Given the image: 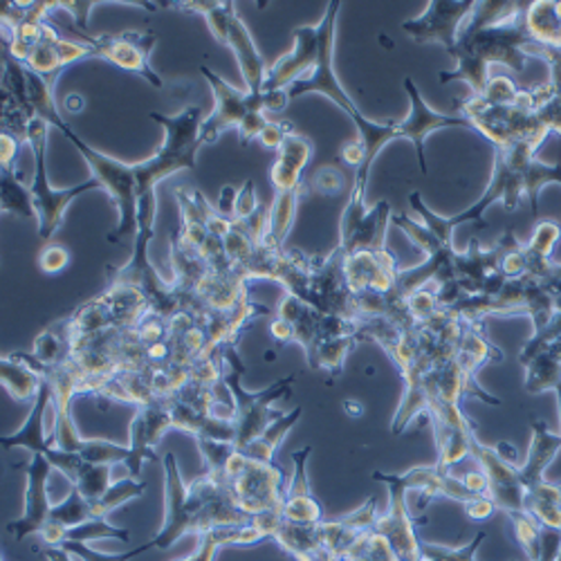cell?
Masks as SVG:
<instances>
[{
    "label": "cell",
    "instance_id": "obj_1",
    "mask_svg": "<svg viewBox=\"0 0 561 561\" xmlns=\"http://www.w3.org/2000/svg\"><path fill=\"white\" fill-rule=\"evenodd\" d=\"M530 3L514 0H488L477 3L472 16L465 21L456 48L454 70L440 72V83L465 81L472 95H483L490 83V66L503 64L514 72H524L535 38L526 25Z\"/></svg>",
    "mask_w": 561,
    "mask_h": 561
},
{
    "label": "cell",
    "instance_id": "obj_2",
    "mask_svg": "<svg viewBox=\"0 0 561 561\" xmlns=\"http://www.w3.org/2000/svg\"><path fill=\"white\" fill-rule=\"evenodd\" d=\"M164 524L151 539L153 548L169 550L184 535H205L227 526H250L254 519L231 494L227 479L203 474L184 485L173 454L164 456Z\"/></svg>",
    "mask_w": 561,
    "mask_h": 561
},
{
    "label": "cell",
    "instance_id": "obj_3",
    "mask_svg": "<svg viewBox=\"0 0 561 561\" xmlns=\"http://www.w3.org/2000/svg\"><path fill=\"white\" fill-rule=\"evenodd\" d=\"M149 117L164 128V145L149 160L133 164L139 198L156 192V186L173 173L196 169V156L203 147L201 128L207 119L201 106H186L178 115L149 113Z\"/></svg>",
    "mask_w": 561,
    "mask_h": 561
},
{
    "label": "cell",
    "instance_id": "obj_4",
    "mask_svg": "<svg viewBox=\"0 0 561 561\" xmlns=\"http://www.w3.org/2000/svg\"><path fill=\"white\" fill-rule=\"evenodd\" d=\"M45 122H48L53 128L61 130L68 142L81 153V158L88 162L92 178H98L104 186V192L111 196V201L117 207L119 222L117 227L108 233L111 243H119L122 239L133 237L137 231V180H135V169L133 164H126L113 156H106L98 149H92L81 135H77L70 124L64 119V115L57 111V104L53 108L45 111L41 115Z\"/></svg>",
    "mask_w": 561,
    "mask_h": 561
},
{
    "label": "cell",
    "instance_id": "obj_5",
    "mask_svg": "<svg viewBox=\"0 0 561 561\" xmlns=\"http://www.w3.org/2000/svg\"><path fill=\"white\" fill-rule=\"evenodd\" d=\"M342 3L337 0H331L329 8H325V14L319 23V57L317 64L312 68V72L297 81L295 85H290L286 92L290 102L308 95V92H319V95L329 98L337 108H342L351 122L357 128V137L362 139L364 151L368 153V149L373 147V139H376L378 130H380V122H373L368 117H364L359 113V108L355 106V102L351 100V95L346 92V88L340 83L337 72H335V30H337V16H340Z\"/></svg>",
    "mask_w": 561,
    "mask_h": 561
},
{
    "label": "cell",
    "instance_id": "obj_6",
    "mask_svg": "<svg viewBox=\"0 0 561 561\" xmlns=\"http://www.w3.org/2000/svg\"><path fill=\"white\" fill-rule=\"evenodd\" d=\"M239 342H231L222 346V362H225V385L229 387L233 400H237V449L243 451L250 443H254L276 417L284 415V411H274L272 404L280 398H288L293 385L297 380V373H290L288 378H280L263 391H248L243 387V376L248 366L239 353Z\"/></svg>",
    "mask_w": 561,
    "mask_h": 561
},
{
    "label": "cell",
    "instance_id": "obj_7",
    "mask_svg": "<svg viewBox=\"0 0 561 561\" xmlns=\"http://www.w3.org/2000/svg\"><path fill=\"white\" fill-rule=\"evenodd\" d=\"M48 133L50 124L43 117H34L27 126V145L34 153V178H32V198L34 207L38 211V237L43 241H50L57 229L64 225V214L68 205L88 194V192H98L104 190L102 182L98 178H90L81 184H72L70 190H55L48 180V167H45V156H48Z\"/></svg>",
    "mask_w": 561,
    "mask_h": 561
},
{
    "label": "cell",
    "instance_id": "obj_8",
    "mask_svg": "<svg viewBox=\"0 0 561 561\" xmlns=\"http://www.w3.org/2000/svg\"><path fill=\"white\" fill-rule=\"evenodd\" d=\"M227 483L239 507L250 517L278 510L286 496V479L274 462H259L237 451L227 465Z\"/></svg>",
    "mask_w": 561,
    "mask_h": 561
},
{
    "label": "cell",
    "instance_id": "obj_9",
    "mask_svg": "<svg viewBox=\"0 0 561 561\" xmlns=\"http://www.w3.org/2000/svg\"><path fill=\"white\" fill-rule=\"evenodd\" d=\"M366 192L353 184L348 203L340 220V248L346 254L355 252H382L387 250V227L393 211L389 201L366 207Z\"/></svg>",
    "mask_w": 561,
    "mask_h": 561
},
{
    "label": "cell",
    "instance_id": "obj_10",
    "mask_svg": "<svg viewBox=\"0 0 561 561\" xmlns=\"http://www.w3.org/2000/svg\"><path fill=\"white\" fill-rule=\"evenodd\" d=\"M201 72L205 75L211 92H214V113L203 122L201 128V142L205 145H216L220 135L227 128H237L254 113H267V102L265 95H252L248 90H239L233 88L231 83H227L222 77H218L214 70H209L207 66H201Z\"/></svg>",
    "mask_w": 561,
    "mask_h": 561
},
{
    "label": "cell",
    "instance_id": "obj_11",
    "mask_svg": "<svg viewBox=\"0 0 561 561\" xmlns=\"http://www.w3.org/2000/svg\"><path fill=\"white\" fill-rule=\"evenodd\" d=\"M373 481L385 483L389 488V507L387 512H380L376 530L382 535L396 557L400 561H417L420 559V537L415 530V519L411 517L409 505H407V490L400 483L398 474H387V472H373Z\"/></svg>",
    "mask_w": 561,
    "mask_h": 561
},
{
    "label": "cell",
    "instance_id": "obj_12",
    "mask_svg": "<svg viewBox=\"0 0 561 561\" xmlns=\"http://www.w3.org/2000/svg\"><path fill=\"white\" fill-rule=\"evenodd\" d=\"M474 0H432L425 12L417 19L402 23L407 36L415 43H440L447 53H451L458 43L465 21L474 12Z\"/></svg>",
    "mask_w": 561,
    "mask_h": 561
},
{
    "label": "cell",
    "instance_id": "obj_13",
    "mask_svg": "<svg viewBox=\"0 0 561 561\" xmlns=\"http://www.w3.org/2000/svg\"><path fill=\"white\" fill-rule=\"evenodd\" d=\"M55 472L53 462L43 454H32V460L25 465V499L23 514L19 519L8 524V533L16 543L27 539L30 535H41L45 524L50 522L53 501H50V477Z\"/></svg>",
    "mask_w": 561,
    "mask_h": 561
},
{
    "label": "cell",
    "instance_id": "obj_14",
    "mask_svg": "<svg viewBox=\"0 0 561 561\" xmlns=\"http://www.w3.org/2000/svg\"><path fill=\"white\" fill-rule=\"evenodd\" d=\"M156 41L158 38L153 32L102 34L92 43V53L126 72L145 77L153 88H164V81L151 66V53L156 48Z\"/></svg>",
    "mask_w": 561,
    "mask_h": 561
},
{
    "label": "cell",
    "instance_id": "obj_15",
    "mask_svg": "<svg viewBox=\"0 0 561 561\" xmlns=\"http://www.w3.org/2000/svg\"><path fill=\"white\" fill-rule=\"evenodd\" d=\"M404 90L409 95L411 108H409V115L400 122V135H402V139H409V142L415 147L420 173L427 175L430 169H427V158H425V139L434 130H443V128L474 130V126L470 124V119H465L458 113L447 115V113H438V111L430 108V104L423 100V95H420V90L413 83V79H404Z\"/></svg>",
    "mask_w": 561,
    "mask_h": 561
},
{
    "label": "cell",
    "instance_id": "obj_16",
    "mask_svg": "<svg viewBox=\"0 0 561 561\" xmlns=\"http://www.w3.org/2000/svg\"><path fill=\"white\" fill-rule=\"evenodd\" d=\"M470 456L477 460L479 470L485 474L490 496L496 503V507L503 510L507 517L514 512H526V490L519 477V467L501 458V454L494 447L483 445L479 438H474Z\"/></svg>",
    "mask_w": 561,
    "mask_h": 561
},
{
    "label": "cell",
    "instance_id": "obj_17",
    "mask_svg": "<svg viewBox=\"0 0 561 561\" xmlns=\"http://www.w3.org/2000/svg\"><path fill=\"white\" fill-rule=\"evenodd\" d=\"M169 430H173V417L164 398L145 407H137L130 423V445H128L133 451V458L126 465L130 479L142 481V465L147 460H153V462L160 460V456L156 454V445L162 440V436Z\"/></svg>",
    "mask_w": 561,
    "mask_h": 561
},
{
    "label": "cell",
    "instance_id": "obj_18",
    "mask_svg": "<svg viewBox=\"0 0 561 561\" xmlns=\"http://www.w3.org/2000/svg\"><path fill=\"white\" fill-rule=\"evenodd\" d=\"M346 284L353 297L376 293L389 295L398 288L400 267L389 250L382 252H355L346 254Z\"/></svg>",
    "mask_w": 561,
    "mask_h": 561
},
{
    "label": "cell",
    "instance_id": "obj_19",
    "mask_svg": "<svg viewBox=\"0 0 561 561\" xmlns=\"http://www.w3.org/2000/svg\"><path fill=\"white\" fill-rule=\"evenodd\" d=\"M295 48L290 55L280 57L274 61L267 72L261 92H276V90H288L297 81L306 79L319 57V23L317 25H304L293 32Z\"/></svg>",
    "mask_w": 561,
    "mask_h": 561
},
{
    "label": "cell",
    "instance_id": "obj_20",
    "mask_svg": "<svg viewBox=\"0 0 561 561\" xmlns=\"http://www.w3.org/2000/svg\"><path fill=\"white\" fill-rule=\"evenodd\" d=\"M398 479L407 492H420V496H423L420 499V510H425V505L438 496L458 501L462 505L479 499V494H474L470 488H467L462 479L454 477L451 472L438 470L436 465L413 467V470L398 474Z\"/></svg>",
    "mask_w": 561,
    "mask_h": 561
},
{
    "label": "cell",
    "instance_id": "obj_21",
    "mask_svg": "<svg viewBox=\"0 0 561 561\" xmlns=\"http://www.w3.org/2000/svg\"><path fill=\"white\" fill-rule=\"evenodd\" d=\"M55 413V389L50 385V380H45L41 385V391L30 409V415L25 417L23 427L12 434V436H3L0 438V445L3 449H14V447H23L30 454H48L50 451V434L45 430V420L48 415Z\"/></svg>",
    "mask_w": 561,
    "mask_h": 561
},
{
    "label": "cell",
    "instance_id": "obj_22",
    "mask_svg": "<svg viewBox=\"0 0 561 561\" xmlns=\"http://www.w3.org/2000/svg\"><path fill=\"white\" fill-rule=\"evenodd\" d=\"M314 145L301 133H290L286 142L276 151L274 167L270 171V180L274 184V194L295 192L304 186V169L312 158Z\"/></svg>",
    "mask_w": 561,
    "mask_h": 561
},
{
    "label": "cell",
    "instance_id": "obj_23",
    "mask_svg": "<svg viewBox=\"0 0 561 561\" xmlns=\"http://www.w3.org/2000/svg\"><path fill=\"white\" fill-rule=\"evenodd\" d=\"M225 45H229L233 53V59H237V64H239V70L245 79V90L252 92V95H261L265 72L270 66L261 57L248 25L241 21L239 14H233L229 21V32H227Z\"/></svg>",
    "mask_w": 561,
    "mask_h": 561
},
{
    "label": "cell",
    "instance_id": "obj_24",
    "mask_svg": "<svg viewBox=\"0 0 561 561\" xmlns=\"http://www.w3.org/2000/svg\"><path fill=\"white\" fill-rule=\"evenodd\" d=\"M272 539L297 561H329L323 550L321 524H293L280 517Z\"/></svg>",
    "mask_w": 561,
    "mask_h": 561
},
{
    "label": "cell",
    "instance_id": "obj_25",
    "mask_svg": "<svg viewBox=\"0 0 561 561\" xmlns=\"http://www.w3.org/2000/svg\"><path fill=\"white\" fill-rule=\"evenodd\" d=\"M530 427H533V443H530L526 462L519 467L524 490L546 481L543 472L548 470V465L554 460V456L561 449V434H552L541 420H533Z\"/></svg>",
    "mask_w": 561,
    "mask_h": 561
},
{
    "label": "cell",
    "instance_id": "obj_26",
    "mask_svg": "<svg viewBox=\"0 0 561 561\" xmlns=\"http://www.w3.org/2000/svg\"><path fill=\"white\" fill-rule=\"evenodd\" d=\"M561 237V225L552 220H539L535 227V233L528 245H524L526 252V274L541 280H546L554 274L557 263L552 261V250Z\"/></svg>",
    "mask_w": 561,
    "mask_h": 561
},
{
    "label": "cell",
    "instance_id": "obj_27",
    "mask_svg": "<svg viewBox=\"0 0 561 561\" xmlns=\"http://www.w3.org/2000/svg\"><path fill=\"white\" fill-rule=\"evenodd\" d=\"M0 382L14 400L34 402L45 378L30 366L25 353H8L0 362Z\"/></svg>",
    "mask_w": 561,
    "mask_h": 561
},
{
    "label": "cell",
    "instance_id": "obj_28",
    "mask_svg": "<svg viewBox=\"0 0 561 561\" xmlns=\"http://www.w3.org/2000/svg\"><path fill=\"white\" fill-rule=\"evenodd\" d=\"M304 196V186L295 192H278L270 203V222L263 245L276 254L286 252V239L295 225L299 198Z\"/></svg>",
    "mask_w": 561,
    "mask_h": 561
},
{
    "label": "cell",
    "instance_id": "obj_29",
    "mask_svg": "<svg viewBox=\"0 0 561 561\" xmlns=\"http://www.w3.org/2000/svg\"><path fill=\"white\" fill-rule=\"evenodd\" d=\"M265 535L261 528H256L254 524L250 526H227V528H216L209 530L205 535H201V546L194 554L184 557L180 561H214L216 552L222 546H254L259 541H263Z\"/></svg>",
    "mask_w": 561,
    "mask_h": 561
},
{
    "label": "cell",
    "instance_id": "obj_30",
    "mask_svg": "<svg viewBox=\"0 0 561 561\" xmlns=\"http://www.w3.org/2000/svg\"><path fill=\"white\" fill-rule=\"evenodd\" d=\"M526 512L541 526L561 533V485L541 481L526 490Z\"/></svg>",
    "mask_w": 561,
    "mask_h": 561
},
{
    "label": "cell",
    "instance_id": "obj_31",
    "mask_svg": "<svg viewBox=\"0 0 561 561\" xmlns=\"http://www.w3.org/2000/svg\"><path fill=\"white\" fill-rule=\"evenodd\" d=\"M304 415V407H295L290 413H284L276 417L274 423L254 440L250 443L241 454H245L252 460L259 462H274V454L280 447V443L286 440V436L297 427V423Z\"/></svg>",
    "mask_w": 561,
    "mask_h": 561
},
{
    "label": "cell",
    "instance_id": "obj_32",
    "mask_svg": "<svg viewBox=\"0 0 561 561\" xmlns=\"http://www.w3.org/2000/svg\"><path fill=\"white\" fill-rule=\"evenodd\" d=\"M0 209L25 220H38L30 184H23L16 169H0Z\"/></svg>",
    "mask_w": 561,
    "mask_h": 561
},
{
    "label": "cell",
    "instance_id": "obj_33",
    "mask_svg": "<svg viewBox=\"0 0 561 561\" xmlns=\"http://www.w3.org/2000/svg\"><path fill=\"white\" fill-rule=\"evenodd\" d=\"M362 344L359 333L353 335H342V337H331L319 342V346L314 348L312 357L308 359V364L314 370H325L331 376V380H337L344 373V364L348 359V355Z\"/></svg>",
    "mask_w": 561,
    "mask_h": 561
},
{
    "label": "cell",
    "instance_id": "obj_34",
    "mask_svg": "<svg viewBox=\"0 0 561 561\" xmlns=\"http://www.w3.org/2000/svg\"><path fill=\"white\" fill-rule=\"evenodd\" d=\"M526 25L535 43L561 50V3H530Z\"/></svg>",
    "mask_w": 561,
    "mask_h": 561
},
{
    "label": "cell",
    "instance_id": "obj_35",
    "mask_svg": "<svg viewBox=\"0 0 561 561\" xmlns=\"http://www.w3.org/2000/svg\"><path fill=\"white\" fill-rule=\"evenodd\" d=\"M90 519H95V512H92V501H88L77 488L70 490V494L57 503L50 512V522L70 530L75 526H81Z\"/></svg>",
    "mask_w": 561,
    "mask_h": 561
},
{
    "label": "cell",
    "instance_id": "obj_36",
    "mask_svg": "<svg viewBox=\"0 0 561 561\" xmlns=\"http://www.w3.org/2000/svg\"><path fill=\"white\" fill-rule=\"evenodd\" d=\"M147 483L145 481H137V479H122L115 481L108 492L92 503V512H95V519H108V514L115 512L117 507H122L128 501H135L139 496H145Z\"/></svg>",
    "mask_w": 561,
    "mask_h": 561
},
{
    "label": "cell",
    "instance_id": "obj_37",
    "mask_svg": "<svg viewBox=\"0 0 561 561\" xmlns=\"http://www.w3.org/2000/svg\"><path fill=\"white\" fill-rule=\"evenodd\" d=\"M79 456L92 465H111L113 467L119 462L128 465L133 458V451H130V447L117 445L106 438H85L79 449Z\"/></svg>",
    "mask_w": 561,
    "mask_h": 561
},
{
    "label": "cell",
    "instance_id": "obj_38",
    "mask_svg": "<svg viewBox=\"0 0 561 561\" xmlns=\"http://www.w3.org/2000/svg\"><path fill=\"white\" fill-rule=\"evenodd\" d=\"M104 539H115V541L130 543V533L126 528L113 526L108 519H90V522H85L81 526H75V528L66 530V541L92 543V541H104Z\"/></svg>",
    "mask_w": 561,
    "mask_h": 561
},
{
    "label": "cell",
    "instance_id": "obj_39",
    "mask_svg": "<svg viewBox=\"0 0 561 561\" xmlns=\"http://www.w3.org/2000/svg\"><path fill=\"white\" fill-rule=\"evenodd\" d=\"M485 539H488V533L481 530V533H477V537L470 543H465L460 548H447L440 543L423 541L420 543L417 561H477V552Z\"/></svg>",
    "mask_w": 561,
    "mask_h": 561
},
{
    "label": "cell",
    "instance_id": "obj_40",
    "mask_svg": "<svg viewBox=\"0 0 561 561\" xmlns=\"http://www.w3.org/2000/svg\"><path fill=\"white\" fill-rule=\"evenodd\" d=\"M34 357L45 366V368H53V366H59L68 359V353H70V346H68V340L61 333L53 331V329H45L36 340H34Z\"/></svg>",
    "mask_w": 561,
    "mask_h": 561
},
{
    "label": "cell",
    "instance_id": "obj_41",
    "mask_svg": "<svg viewBox=\"0 0 561 561\" xmlns=\"http://www.w3.org/2000/svg\"><path fill=\"white\" fill-rule=\"evenodd\" d=\"M111 465H92V462H85L81 467V472L75 481L72 488H77L88 501H100L108 488H111Z\"/></svg>",
    "mask_w": 561,
    "mask_h": 561
},
{
    "label": "cell",
    "instance_id": "obj_42",
    "mask_svg": "<svg viewBox=\"0 0 561 561\" xmlns=\"http://www.w3.org/2000/svg\"><path fill=\"white\" fill-rule=\"evenodd\" d=\"M280 517L293 524H321L323 510H321V503L314 499V494L284 499V503H280Z\"/></svg>",
    "mask_w": 561,
    "mask_h": 561
},
{
    "label": "cell",
    "instance_id": "obj_43",
    "mask_svg": "<svg viewBox=\"0 0 561 561\" xmlns=\"http://www.w3.org/2000/svg\"><path fill=\"white\" fill-rule=\"evenodd\" d=\"M61 548L81 561H133L137 557H142L145 552L153 550V543L149 541L145 546H137L126 552H100L95 548H90V543H81V541H66Z\"/></svg>",
    "mask_w": 561,
    "mask_h": 561
},
{
    "label": "cell",
    "instance_id": "obj_44",
    "mask_svg": "<svg viewBox=\"0 0 561 561\" xmlns=\"http://www.w3.org/2000/svg\"><path fill=\"white\" fill-rule=\"evenodd\" d=\"M346 186V175L342 169L333 167V164H325L319 167L312 175H310V190L319 196H340Z\"/></svg>",
    "mask_w": 561,
    "mask_h": 561
},
{
    "label": "cell",
    "instance_id": "obj_45",
    "mask_svg": "<svg viewBox=\"0 0 561 561\" xmlns=\"http://www.w3.org/2000/svg\"><path fill=\"white\" fill-rule=\"evenodd\" d=\"M479 98H483L485 102L496 104V106H514L522 102L524 88H519L510 77H494V79H490L485 92Z\"/></svg>",
    "mask_w": 561,
    "mask_h": 561
},
{
    "label": "cell",
    "instance_id": "obj_46",
    "mask_svg": "<svg viewBox=\"0 0 561 561\" xmlns=\"http://www.w3.org/2000/svg\"><path fill=\"white\" fill-rule=\"evenodd\" d=\"M312 447L306 445L304 449H297L293 454V462H295V472L293 479L288 481L286 488V496L284 499H297V496H312V488H310V479H308V458H310Z\"/></svg>",
    "mask_w": 561,
    "mask_h": 561
},
{
    "label": "cell",
    "instance_id": "obj_47",
    "mask_svg": "<svg viewBox=\"0 0 561 561\" xmlns=\"http://www.w3.org/2000/svg\"><path fill=\"white\" fill-rule=\"evenodd\" d=\"M70 265V252L64 245H48L38 254V267L45 274H59Z\"/></svg>",
    "mask_w": 561,
    "mask_h": 561
},
{
    "label": "cell",
    "instance_id": "obj_48",
    "mask_svg": "<svg viewBox=\"0 0 561 561\" xmlns=\"http://www.w3.org/2000/svg\"><path fill=\"white\" fill-rule=\"evenodd\" d=\"M261 203L256 201V186L252 180H245L243 186L239 190L237 198V209H233V220H248L256 214Z\"/></svg>",
    "mask_w": 561,
    "mask_h": 561
},
{
    "label": "cell",
    "instance_id": "obj_49",
    "mask_svg": "<svg viewBox=\"0 0 561 561\" xmlns=\"http://www.w3.org/2000/svg\"><path fill=\"white\" fill-rule=\"evenodd\" d=\"M21 139L8 130H3V135H0V164H3V169H14V162H16V156H19V149H21Z\"/></svg>",
    "mask_w": 561,
    "mask_h": 561
},
{
    "label": "cell",
    "instance_id": "obj_50",
    "mask_svg": "<svg viewBox=\"0 0 561 561\" xmlns=\"http://www.w3.org/2000/svg\"><path fill=\"white\" fill-rule=\"evenodd\" d=\"M496 510L499 507H496V503L490 496H479V499H474V501H470V503L465 505V514L472 522H488Z\"/></svg>",
    "mask_w": 561,
    "mask_h": 561
},
{
    "label": "cell",
    "instance_id": "obj_51",
    "mask_svg": "<svg viewBox=\"0 0 561 561\" xmlns=\"http://www.w3.org/2000/svg\"><path fill=\"white\" fill-rule=\"evenodd\" d=\"M237 198H239V190L233 184H225L222 192H220V198H218V205H216V211L231 220L233 222V209H237Z\"/></svg>",
    "mask_w": 561,
    "mask_h": 561
},
{
    "label": "cell",
    "instance_id": "obj_52",
    "mask_svg": "<svg viewBox=\"0 0 561 561\" xmlns=\"http://www.w3.org/2000/svg\"><path fill=\"white\" fill-rule=\"evenodd\" d=\"M342 160H344L348 167H355V171L362 169V164H364V160H366V151H364V145H362L359 137L351 139V142H346V145L342 147Z\"/></svg>",
    "mask_w": 561,
    "mask_h": 561
},
{
    "label": "cell",
    "instance_id": "obj_53",
    "mask_svg": "<svg viewBox=\"0 0 561 561\" xmlns=\"http://www.w3.org/2000/svg\"><path fill=\"white\" fill-rule=\"evenodd\" d=\"M92 5L95 3H57V10L61 12H68L72 16V21L77 23L79 30H85V21H88V14L92 10Z\"/></svg>",
    "mask_w": 561,
    "mask_h": 561
},
{
    "label": "cell",
    "instance_id": "obj_54",
    "mask_svg": "<svg viewBox=\"0 0 561 561\" xmlns=\"http://www.w3.org/2000/svg\"><path fill=\"white\" fill-rule=\"evenodd\" d=\"M270 335L278 342V344H288V342H295V333H293V325L280 319L278 314H274L272 323H270Z\"/></svg>",
    "mask_w": 561,
    "mask_h": 561
},
{
    "label": "cell",
    "instance_id": "obj_55",
    "mask_svg": "<svg viewBox=\"0 0 561 561\" xmlns=\"http://www.w3.org/2000/svg\"><path fill=\"white\" fill-rule=\"evenodd\" d=\"M41 552L48 561H75V557L64 548H43Z\"/></svg>",
    "mask_w": 561,
    "mask_h": 561
},
{
    "label": "cell",
    "instance_id": "obj_56",
    "mask_svg": "<svg viewBox=\"0 0 561 561\" xmlns=\"http://www.w3.org/2000/svg\"><path fill=\"white\" fill-rule=\"evenodd\" d=\"M499 454H501V458H505L507 462H512V465H517V449H514L510 443H499L496 447H494ZM519 467V465H517Z\"/></svg>",
    "mask_w": 561,
    "mask_h": 561
},
{
    "label": "cell",
    "instance_id": "obj_57",
    "mask_svg": "<svg viewBox=\"0 0 561 561\" xmlns=\"http://www.w3.org/2000/svg\"><path fill=\"white\" fill-rule=\"evenodd\" d=\"M83 106H85V100H83L81 95H70V98L66 100V111H68V113H81Z\"/></svg>",
    "mask_w": 561,
    "mask_h": 561
},
{
    "label": "cell",
    "instance_id": "obj_58",
    "mask_svg": "<svg viewBox=\"0 0 561 561\" xmlns=\"http://www.w3.org/2000/svg\"><path fill=\"white\" fill-rule=\"evenodd\" d=\"M344 411H346L351 417H362V415H364V404L357 402V400H344Z\"/></svg>",
    "mask_w": 561,
    "mask_h": 561
},
{
    "label": "cell",
    "instance_id": "obj_59",
    "mask_svg": "<svg viewBox=\"0 0 561 561\" xmlns=\"http://www.w3.org/2000/svg\"><path fill=\"white\" fill-rule=\"evenodd\" d=\"M557 393V411H559V434H561V382L554 387Z\"/></svg>",
    "mask_w": 561,
    "mask_h": 561
},
{
    "label": "cell",
    "instance_id": "obj_60",
    "mask_svg": "<svg viewBox=\"0 0 561 561\" xmlns=\"http://www.w3.org/2000/svg\"><path fill=\"white\" fill-rule=\"evenodd\" d=\"M3 561H8V559H3Z\"/></svg>",
    "mask_w": 561,
    "mask_h": 561
}]
</instances>
